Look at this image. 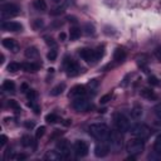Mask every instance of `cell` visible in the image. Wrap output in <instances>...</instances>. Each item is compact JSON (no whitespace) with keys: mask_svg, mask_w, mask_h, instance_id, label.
I'll list each match as a JSON object with an SVG mask.
<instances>
[{"mask_svg":"<svg viewBox=\"0 0 161 161\" xmlns=\"http://www.w3.org/2000/svg\"><path fill=\"white\" fill-rule=\"evenodd\" d=\"M45 43L51 47H55V42L53 40V38H45Z\"/></svg>","mask_w":161,"mask_h":161,"instance_id":"obj_42","label":"cell"},{"mask_svg":"<svg viewBox=\"0 0 161 161\" xmlns=\"http://www.w3.org/2000/svg\"><path fill=\"white\" fill-rule=\"evenodd\" d=\"M111 98H112V94H111V93H107V94H105V96H102V97H101L100 103H101V105H106L107 102L111 101Z\"/></svg>","mask_w":161,"mask_h":161,"instance_id":"obj_30","label":"cell"},{"mask_svg":"<svg viewBox=\"0 0 161 161\" xmlns=\"http://www.w3.org/2000/svg\"><path fill=\"white\" fill-rule=\"evenodd\" d=\"M154 111H155L156 113H160V115H161V102L157 103V105L154 107Z\"/></svg>","mask_w":161,"mask_h":161,"instance_id":"obj_45","label":"cell"},{"mask_svg":"<svg viewBox=\"0 0 161 161\" xmlns=\"http://www.w3.org/2000/svg\"><path fill=\"white\" fill-rule=\"evenodd\" d=\"M130 132L132 136L138 137V138H145L150 135V128L145 124H136L130 127Z\"/></svg>","mask_w":161,"mask_h":161,"instance_id":"obj_3","label":"cell"},{"mask_svg":"<svg viewBox=\"0 0 161 161\" xmlns=\"http://www.w3.org/2000/svg\"><path fill=\"white\" fill-rule=\"evenodd\" d=\"M79 55H81L82 59H84V61L88 62V63H91V62L93 63V62L98 61L97 57H96V52L92 51V49H88V48L81 49V51H79Z\"/></svg>","mask_w":161,"mask_h":161,"instance_id":"obj_11","label":"cell"},{"mask_svg":"<svg viewBox=\"0 0 161 161\" xmlns=\"http://www.w3.org/2000/svg\"><path fill=\"white\" fill-rule=\"evenodd\" d=\"M88 132L91 136L97 138L98 141H105V140H108L111 131L105 124H92L88 127Z\"/></svg>","mask_w":161,"mask_h":161,"instance_id":"obj_1","label":"cell"},{"mask_svg":"<svg viewBox=\"0 0 161 161\" xmlns=\"http://www.w3.org/2000/svg\"><path fill=\"white\" fill-rule=\"evenodd\" d=\"M72 107H73L75 111H78V112L86 111V110L89 108V102H88L87 98H84V96H83V97H77V98L73 100Z\"/></svg>","mask_w":161,"mask_h":161,"instance_id":"obj_7","label":"cell"},{"mask_svg":"<svg viewBox=\"0 0 161 161\" xmlns=\"http://www.w3.org/2000/svg\"><path fill=\"white\" fill-rule=\"evenodd\" d=\"M22 68L25 71V72H37L39 69V64H35V63H24L22 64Z\"/></svg>","mask_w":161,"mask_h":161,"instance_id":"obj_20","label":"cell"},{"mask_svg":"<svg viewBox=\"0 0 161 161\" xmlns=\"http://www.w3.org/2000/svg\"><path fill=\"white\" fill-rule=\"evenodd\" d=\"M65 38H67V35H65V33H59V39H61V42H64L65 40Z\"/></svg>","mask_w":161,"mask_h":161,"instance_id":"obj_47","label":"cell"},{"mask_svg":"<svg viewBox=\"0 0 161 161\" xmlns=\"http://www.w3.org/2000/svg\"><path fill=\"white\" fill-rule=\"evenodd\" d=\"M154 54L159 61H161V47H157V48L155 49V52H154Z\"/></svg>","mask_w":161,"mask_h":161,"instance_id":"obj_41","label":"cell"},{"mask_svg":"<svg viewBox=\"0 0 161 161\" xmlns=\"http://www.w3.org/2000/svg\"><path fill=\"white\" fill-rule=\"evenodd\" d=\"M44 132H45V127H44V126H40L39 128H38V130L35 131V137H37L38 140H39L40 137H43Z\"/></svg>","mask_w":161,"mask_h":161,"instance_id":"obj_31","label":"cell"},{"mask_svg":"<svg viewBox=\"0 0 161 161\" xmlns=\"http://www.w3.org/2000/svg\"><path fill=\"white\" fill-rule=\"evenodd\" d=\"M74 152L77 156H86L88 154V145L86 141H82V140H78L74 142Z\"/></svg>","mask_w":161,"mask_h":161,"instance_id":"obj_9","label":"cell"},{"mask_svg":"<svg viewBox=\"0 0 161 161\" xmlns=\"http://www.w3.org/2000/svg\"><path fill=\"white\" fill-rule=\"evenodd\" d=\"M45 121L49 122V124H54V122L59 121V120H58V116L57 115H54V113H49V115L45 116Z\"/></svg>","mask_w":161,"mask_h":161,"instance_id":"obj_28","label":"cell"},{"mask_svg":"<svg viewBox=\"0 0 161 161\" xmlns=\"http://www.w3.org/2000/svg\"><path fill=\"white\" fill-rule=\"evenodd\" d=\"M38 55H39V52H38V49L35 48V47H28V48L25 49V57L26 58L34 59Z\"/></svg>","mask_w":161,"mask_h":161,"instance_id":"obj_18","label":"cell"},{"mask_svg":"<svg viewBox=\"0 0 161 161\" xmlns=\"http://www.w3.org/2000/svg\"><path fill=\"white\" fill-rule=\"evenodd\" d=\"M47 58H48L49 61H52V62H54L55 59H57V51H54V49H52L48 54H47Z\"/></svg>","mask_w":161,"mask_h":161,"instance_id":"obj_34","label":"cell"},{"mask_svg":"<svg viewBox=\"0 0 161 161\" xmlns=\"http://www.w3.org/2000/svg\"><path fill=\"white\" fill-rule=\"evenodd\" d=\"M84 33H86L87 35H93L94 33H96V29H94L93 25L86 24V25H84Z\"/></svg>","mask_w":161,"mask_h":161,"instance_id":"obj_27","label":"cell"},{"mask_svg":"<svg viewBox=\"0 0 161 161\" xmlns=\"http://www.w3.org/2000/svg\"><path fill=\"white\" fill-rule=\"evenodd\" d=\"M57 150L63 157H68V155L71 154V145L67 140H59L57 144Z\"/></svg>","mask_w":161,"mask_h":161,"instance_id":"obj_10","label":"cell"},{"mask_svg":"<svg viewBox=\"0 0 161 161\" xmlns=\"http://www.w3.org/2000/svg\"><path fill=\"white\" fill-rule=\"evenodd\" d=\"M44 25V23H43V20L42 19H35L34 20V23H33V26H34V29H40V28Z\"/></svg>","mask_w":161,"mask_h":161,"instance_id":"obj_35","label":"cell"},{"mask_svg":"<svg viewBox=\"0 0 161 161\" xmlns=\"http://www.w3.org/2000/svg\"><path fill=\"white\" fill-rule=\"evenodd\" d=\"M142 115H144V111H142V107H141L140 105H135L134 107H132V110H131V116L134 117L135 120L141 118V117H142Z\"/></svg>","mask_w":161,"mask_h":161,"instance_id":"obj_17","label":"cell"},{"mask_svg":"<svg viewBox=\"0 0 161 161\" xmlns=\"http://www.w3.org/2000/svg\"><path fill=\"white\" fill-rule=\"evenodd\" d=\"M25 127L26 128H33L34 127V122H29V121L25 122Z\"/></svg>","mask_w":161,"mask_h":161,"instance_id":"obj_46","label":"cell"},{"mask_svg":"<svg viewBox=\"0 0 161 161\" xmlns=\"http://www.w3.org/2000/svg\"><path fill=\"white\" fill-rule=\"evenodd\" d=\"M15 159H16V160H25V159H26V156H25V155H23V154H20V155H16V156H15Z\"/></svg>","mask_w":161,"mask_h":161,"instance_id":"obj_48","label":"cell"},{"mask_svg":"<svg viewBox=\"0 0 161 161\" xmlns=\"http://www.w3.org/2000/svg\"><path fill=\"white\" fill-rule=\"evenodd\" d=\"M149 83H150V84H152V86H159V84H160L159 79H157L156 77H154V75H152V77H150V78H149Z\"/></svg>","mask_w":161,"mask_h":161,"instance_id":"obj_38","label":"cell"},{"mask_svg":"<svg viewBox=\"0 0 161 161\" xmlns=\"http://www.w3.org/2000/svg\"><path fill=\"white\" fill-rule=\"evenodd\" d=\"M64 13V8L62 6V8H57V9H54L53 12H51V14L52 15H59V14H63Z\"/></svg>","mask_w":161,"mask_h":161,"instance_id":"obj_36","label":"cell"},{"mask_svg":"<svg viewBox=\"0 0 161 161\" xmlns=\"http://www.w3.org/2000/svg\"><path fill=\"white\" fill-rule=\"evenodd\" d=\"M34 6L38 9V10H47V3H45V0H35L34 2Z\"/></svg>","mask_w":161,"mask_h":161,"instance_id":"obj_25","label":"cell"},{"mask_svg":"<svg viewBox=\"0 0 161 161\" xmlns=\"http://www.w3.org/2000/svg\"><path fill=\"white\" fill-rule=\"evenodd\" d=\"M84 94H86V88H84V86H74L71 92H69V98H77V97H83Z\"/></svg>","mask_w":161,"mask_h":161,"instance_id":"obj_13","label":"cell"},{"mask_svg":"<svg viewBox=\"0 0 161 161\" xmlns=\"http://www.w3.org/2000/svg\"><path fill=\"white\" fill-rule=\"evenodd\" d=\"M3 89L4 91H8V92H14L15 89V84L13 81H5L3 83Z\"/></svg>","mask_w":161,"mask_h":161,"instance_id":"obj_24","label":"cell"},{"mask_svg":"<svg viewBox=\"0 0 161 161\" xmlns=\"http://www.w3.org/2000/svg\"><path fill=\"white\" fill-rule=\"evenodd\" d=\"M108 151H110L108 146L105 145L103 142H101V144L96 145V147H94V155H96L97 157H105L108 154Z\"/></svg>","mask_w":161,"mask_h":161,"instance_id":"obj_15","label":"cell"},{"mask_svg":"<svg viewBox=\"0 0 161 161\" xmlns=\"http://www.w3.org/2000/svg\"><path fill=\"white\" fill-rule=\"evenodd\" d=\"M79 37H81V29H79V28H77V26L71 28V32H69L71 40H77Z\"/></svg>","mask_w":161,"mask_h":161,"instance_id":"obj_22","label":"cell"},{"mask_svg":"<svg viewBox=\"0 0 161 161\" xmlns=\"http://www.w3.org/2000/svg\"><path fill=\"white\" fill-rule=\"evenodd\" d=\"M26 96H28V98H29L30 101H33L37 97V92L33 91V89H29V91H28V93H26Z\"/></svg>","mask_w":161,"mask_h":161,"instance_id":"obj_37","label":"cell"},{"mask_svg":"<svg viewBox=\"0 0 161 161\" xmlns=\"http://www.w3.org/2000/svg\"><path fill=\"white\" fill-rule=\"evenodd\" d=\"M19 8L14 4H5L2 6L0 9V14H2V18L3 19H8V18H13V16H16L19 14Z\"/></svg>","mask_w":161,"mask_h":161,"instance_id":"obj_6","label":"cell"},{"mask_svg":"<svg viewBox=\"0 0 161 161\" xmlns=\"http://www.w3.org/2000/svg\"><path fill=\"white\" fill-rule=\"evenodd\" d=\"M96 52V57H97V59L102 58V55H103V47H98L97 51H94Z\"/></svg>","mask_w":161,"mask_h":161,"instance_id":"obj_39","label":"cell"},{"mask_svg":"<svg viewBox=\"0 0 161 161\" xmlns=\"http://www.w3.org/2000/svg\"><path fill=\"white\" fill-rule=\"evenodd\" d=\"M155 151L159 154H161V136H159L155 141Z\"/></svg>","mask_w":161,"mask_h":161,"instance_id":"obj_33","label":"cell"},{"mask_svg":"<svg viewBox=\"0 0 161 161\" xmlns=\"http://www.w3.org/2000/svg\"><path fill=\"white\" fill-rule=\"evenodd\" d=\"M108 140H110V145L111 147L113 149H120L121 145H122V136H121V132L117 130V131H111L110 132V136H108Z\"/></svg>","mask_w":161,"mask_h":161,"instance_id":"obj_8","label":"cell"},{"mask_svg":"<svg viewBox=\"0 0 161 161\" xmlns=\"http://www.w3.org/2000/svg\"><path fill=\"white\" fill-rule=\"evenodd\" d=\"M62 157H63V156L58 152V151H49V152L44 156L45 160H51V161H58V160H61Z\"/></svg>","mask_w":161,"mask_h":161,"instance_id":"obj_19","label":"cell"},{"mask_svg":"<svg viewBox=\"0 0 161 161\" xmlns=\"http://www.w3.org/2000/svg\"><path fill=\"white\" fill-rule=\"evenodd\" d=\"M32 137L30 136H28V135H24L23 136V138H22V144H23V146H30L32 145Z\"/></svg>","mask_w":161,"mask_h":161,"instance_id":"obj_29","label":"cell"},{"mask_svg":"<svg viewBox=\"0 0 161 161\" xmlns=\"http://www.w3.org/2000/svg\"><path fill=\"white\" fill-rule=\"evenodd\" d=\"M64 88H65V84H64V83H59V84H57L55 87L52 88L51 94H52V96H54V97H55V96H59V94L63 93Z\"/></svg>","mask_w":161,"mask_h":161,"instance_id":"obj_21","label":"cell"},{"mask_svg":"<svg viewBox=\"0 0 161 161\" xmlns=\"http://www.w3.org/2000/svg\"><path fill=\"white\" fill-rule=\"evenodd\" d=\"M52 2H53V3H55V4H59V3L62 2V0H52Z\"/></svg>","mask_w":161,"mask_h":161,"instance_id":"obj_50","label":"cell"},{"mask_svg":"<svg viewBox=\"0 0 161 161\" xmlns=\"http://www.w3.org/2000/svg\"><path fill=\"white\" fill-rule=\"evenodd\" d=\"M126 51L125 49H122V48H117L115 51V54H113V59H115L116 63H121V62H124L126 59Z\"/></svg>","mask_w":161,"mask_h":161,"instance_id":"obj_16","label":"cell"},{"mask_svg":"<svg viewBox=\"0 0 161 161\" xmlns=\"http://www.w3.org/2000/svg\"><path fill=\"white\" fill-rule=\"evenodd\" d=\"M2 28L6 32H19L23 29V25L16 22H8V23H3Z\"/></svg>","mask_w":161,"mask_h":161,"instance_id":"obj_12","label":"cell"},{"mask_svg":"<svg viewBox=\"0 0 161 161\" xmlns=\"http://www.w3.org/2000/svg\"><path fill=\"white\" fill-rule=\"evenodd\" d=\"M29 89H30V88H29V86H28L26 83H22V86H20V91H22V92L25 93V92H28Z\"/></svg>","mask_w":161,"mask_h":161,"instance_id":"obj_43","label":"cell"},{"mask_svg":"<svg viewBox=\"0 0 161 161\" xmlns=\"http://www.w3.org/2000/svg\"><path fill=\"white\" fill-rule=\"evenodd\" d=\"M6 141H8V137H6L5 135H2V136H0V145H2V146H4V145L6 144Z\"/></svg>","mask_w":161,"mask_h":161,"instance_id":"obj_44","label":"cell"},{"mask_svg":"<svg viewBox=\"0 0 161 161\" xmlns=\"http://www.w3.org/2000/svg\"><path fill=\"white\" fill-rule=\"evenodd\" d=\"M67 20H69L72 23H77V19H75L74 16H67Z\"/></svg>","mask_w":161,"mask_h":161,"instance_id":"obj_49","label":"cell"},{"mask_svg":"<svg viewBox=\"0 0 161 161\" xmlns=\"http://www.w3.org/2000/svg\"><path fill=\"white\" fill-rule=\"evenodd\" d=\"M115 124H116V127L120 132H126V131H130V121L128 118L124 115V113H116L115 115Z\"/></svg>","mask_w":161,"mask_h":161,"instance_id":"obj_4","label":"cell"},{"mask_svg":"<svg viewBox=\"0 0 161 161\" xmlns=\"http://www.w3.org/2000/svg\"><path fill=\"white\" fill-rule=\"evenodd\" d=\"M144 147H145V144H144V138H132L128 141L127 144V152L131 154V155H137V154H141L144 151Z\"/></svg>","mask_w":161,"mask_h":161,"instance_id":"obj_2","label":"cell"},{"mask_svg":"<svg viewBox=\"0 0 161 161\" xmlns=\"http://www.w3.org/2000/svg\"><path fill=\"white\" fill-rule=\"evenodd\" d=\"M22 68V64H18V63H10V64H8V67H6V69L9 71V72H18L19 69Z\"/></svg>","mask_w":161,"mask_h":161,"instance_id":"obj_26","label":"cell"},{"mask_svg":"<svg viewBox=\"0 0 161 161\" xmlns=\"http://www.w3.org/2000/svg\"><path fill=\"white\" fill-rule=\"evenodd\" d=\"M97 86H98V81L97 79H91L88 82V87H91V88H96Z\"/></svg>","mask_w":161,"mask_h":161,"instance_id":"obj_40","label":"cell"},{"mask_svg":"<svg viewBox=\"0 0 161 161\" xmlns=\"http://www.w3.org/2000/svg\"><path fill=\"white\" fill-rule=\"evenodd\" d=\"M8 103H9V106H10L12 108H14L16 112H19V111H20V106L18 105V102H16L15 100H10V101H9Z\"/></svg>","mask_w":161,"mask_h":161,"instance_id":"obj_32","label":"cell"},{"mask_svg":"<svg viewBox=\"0 0 161 161\" xmlns=\"http://www.w3.org/2000/svg\"><path fill=\"white\" fill-rule=\"evenodd\" d=\"M3 45L5 47L6 49L12 51L13 53H16V52L19 51L18 43H16L14 39H12V38H5V39H3Z\"/></svg>","mask_w":161,"mask_h":161,"instance_id":"obj_14","label":"cell"},{"mask_svg":"<svg viewBox=\"0 0 161 161\" xmlns=\"http://www.w3.org/2000/svg\"><path fill=\"white\" fill-rule=\"evenodd\" d=\"M64 67H65V71H67V74L69 77H74V75H77L81 73V68L79 65L75 63L73 59L68 58V57H65L64 58Z\"/></svg>","mask_w":161,"mask_h":161,"instance_id":"obj_5","label":"cell"},{"mask_svg":"<svg viewBox=\"0 0 161 161\" xmlns=\"http://www.w3.org/2000/svg\"><path fill=\"white\" fill-rule=\"evenodd\" d=\"M141 96L147 98V100H154L156 98V94L154 93V91H151L149 88H144V89H141Z\"/></svg>","mask_w":161,"mask_h":161,"instance_id":"obj_23","label":"cell"}]
</instances>
